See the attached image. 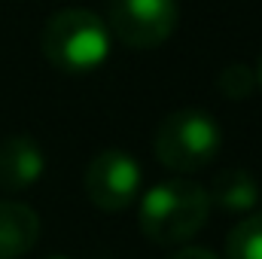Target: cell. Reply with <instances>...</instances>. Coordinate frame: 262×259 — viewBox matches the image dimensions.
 <instances>
[{"instance_id":"ba28073f","label":"cell","mask_w":262,"mask_h":259,"mask_svg":"<svg viewBox=\"0 0 262 259\" xmlns=\"http://www.w3.org/2000/svg\"><path fill=\"white\" fill-rule=\"evenodd\" d=\"M207 198L220 207V210H232V213H244V210H253L259 204V183L250 171L244 168H229V171H220L213 177V186Z\"/></svg>"},{"instance_id":"7c38bea8","label":"cell","mask_w":262,"mask_h":259,"mask_svg":"<svg viewBox=\"0 0 262 259\" xmlns=\"http://www.w3.org/2000/svg\"><path fill=\"white\" fill-rule=\"evenodd\" d=\"M256 82L262 85V58H259V67H256Z\"/></svg>"},{"instance_id":"5b68a950","label":"cell","mask_w":262,"mask_h":259,"mask_svg":"<svg viewBox=\"0 0 262 259\" xmlns=\"http://www.w3.org/2000/svg\"><path fill=\"white\" fill-rule=\"evenodd\" d=\"M85 195L101 210H125L140 192V165L122 149H101L85 174H82Z\"/></svg>"},{"instance_id":"30bf717a","label":"cell","mask_w":262,"mask_h":259,"mask_svg":"<svg viewBox=\"0 0 262 259\" xmlns=\"http://www.w3.org/2000/svg\"><path fill=\"white\" fill-rule=\"evenodd\" d=\"M216 89L232 101H244L256 89V70L247 64H229L216 76Z\"/></svg>"},{"instance_id":"8fae6325","label":"cell","mask_w":262,"mask_h":259,"mask_svg":"<svg viewBox=\"0 0 262 259\" xmlns=\"http://www.w3.org/2000/svg\"><path fill=\"white\" fill-rule=\"evenodd\" d=\"M171 259H220V256L210 253V250H204V247H183L180 253H174Z\"/></svg>"},{"instance_id":"52a82bcc","label":"cell","mask_w":262,"mask_h":259,"mask_svg":"<svg viewBox=\"0 0 262 259\" xmlns=\"http://www.w3.org/2000/svg\"><path fill=\"white\" fill-rule=\"evenodd\" d=\"M40 238V217L21 201H0V259L25 256Z\"/></svg>"},{"instance_id":"7a4b0ae2","label":"cell","mask_w":262,"mask_h":259,"mask_svg":"<svg viewBox=\"0 0 262 259\" xmlns=\"http://www.w3.org/2000/svg\"><path fill=\"white\" fill-rule=\"evenodd\" d=\"M207 210H210L207 189L192 180L174 177L152 186L140 198L137 223L146 241L159 247H177L198 235V229L207 223Z\"/></svg>"},{"instance_id":"277c9868","label":"cell","mask_w":262,"mask_h":259,"mask_svg":"<svg viewBox=\"0 0 262 259\" xmlns=\"http://www.w3.org/2000/svg\"><path fill=\"white\" fill-rule=\"evenodd\" d=\"M177 0H110V34L131 49H156L177 28Z\"/></svg>"},{"instance_id":"9c48e42d","label":"cell","mask_w":262,"mask_h":259,"mask_svg":"<svg viewBox=\"0 0 262 259\" xmlns=\"http://www.w3.org/2000/svg\"><path fill=\"white\" fill-rule=\"evenodd\" d=\"M229 259H262V213L241 220L226 238Z\"/></svg>"},{"instance_id":"8992f818","label":"cell","mask_w":262,"mask_h":259,"mask_svg":"<svg viewBox=\"0 0 262 259\" xmlns=\"http://www.w3.org/2000/svg\"><path fill=\"white\" fill-rule=\"evenodd\" d=\"M46 171V156L34 137H9L0 143V192H21Z\"/></svg>"},{"instance_id":"3957f363","label":"cell","mask_w":262,"mask_h":259,"mask_svg":"<svg viewBox=\"0 0 262 259\" xmlns=\"http://www.w3.org/2000/svg\"><path fill=\"white\" fill-rule=\"evenodd\" d=\"M223 131L216 119L204 110H174L152 134L156 159L177 174H195L210 165L220 153Z\"/></svg>"},{"instance_id":"6da1fadb","label":"cell","mask_w":262,"mask_h":259,"mask_svg":"<svg viewBox=\"0 0 262 259\" xmlns=\"http://www.w3.org/2000/svg\"><path fill=\"white\" fill-rule=\"evenodd\" d=\"M40 49L58 73L85 76L110 58V28L92 9H58L43 25Z\"/></svg>"}]
</instances>
